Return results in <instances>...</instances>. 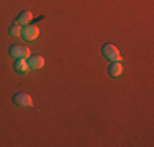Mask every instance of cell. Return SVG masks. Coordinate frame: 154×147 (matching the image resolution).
<instances>
[{"label": "cell", "mask_w": 154, "mask_h": 147, "mask_svg": "<svg viewBox=\"0 0 154 147\" xmlns=\"http://www.w3.org/2000/svg\"><path fill=\"white\" fill-rule=\"evenodd\" d=\"M8 52L12 57H17V59H26V57L31 56L30 47L23 46V44H15V46H12L8 49Z\"/></svg>", "instance_id": "1"}, {"label": "cell", "mask_w": 154, "mask_h": 147, "mask_svg": "<svg viewBox=\"0 0 154 147\" xmlns=\"http://www.w3.org/2000/svg\"><path fill=\"white\" fill-rule=\"evenodd\" d=\"M102 51H103V56L107 57L108 61H112V62H120L122 61V54H120L118 47H115L113 44H105Z\"/></svg>", "instance_id": "2"}, {"label": "cell", "mask_w": 154, "mask_h": 147, "mask_svg": "<svg viewBox=\"0 0 154 147\" xmlns=\"http://www.w3.org/2000/svg\"><path fill=\"white\" fill-rule=\"evenodd\" d=\"M21 36H23L26 41H35L39 36V28L35 26V25H25L21 28Z\"/></svg>", "instance_id": "3"}, {"label": "cell", "mask_w": 154, "mask_h": 147, "mask_svg": "<svg viewBox=\"0 0 154 147\" xmlns=\"http://www.w3.org/2000/svg\"><path fill=\"white\" fill-rule=\"evenodd\" d=\"M13 101H15V105H18V106H31L33 105L31 97L28 93H25V92H18V93H15Z\"/></svg>", "instance_id": "4"}, {"label": "cell", "mask_w": 154, "mask_h": 147, "mask_svg": "<svg viewBox=\"0 0 154 147\" xmlns=\"http://www.w3.org/2000/svg\"><path fill=\"white\" fill-rule=\"evenodd\" d=\"M15 70L18 74H28V72H30V64L26 62V59H17Z\"/></svg>", "instance_id": "5"}, {"label": "cell", "mask_w": 154, "mask_h": 147, "mask_svg": "<svg viewBox=\"0 0 154 147\" xmlns=\"http://www.w3.org/2000/svg\"><path fill=\"white\" fill-rule=\"evenodd\" d=\"M123 72V65L120 62H112L108 67V75L110 77H120Z\"/></svg>", "instance_id": "6"}, {"label": "cell", "mask_w": 154, "mask_h": 147, "mask_svg": "<svg viewBox=\"0 0 154 147\" xmlns=\"http://www.w3.org/2000/svg\"><path fill=\"white\" fill-rule=\"evenodd\" d=\"M28 64H30V69H41L45 65V59L41 56H30Z\"/></svg>", "instance_id": "7"}, {"label": "cell", "mask_w": 154, "mask_h": 147, "mask_svg": "<svg viewBox=\"0 0 154 147\" xmlns=\"http://www.w3.org/2000/svg\"><path fill=\"white\" fill-rule=\"evenodd\" d=\"M31 18H33L31 12L25 10V12H21V13L17 16V23H18V25H28V23L31 21Z\"/></svg>", "instance_id": "8"}, {"label": "cell", "mask_w": 154, "mask_h": 147, "mask_svg": "<svg viewBox=\"0 0 154 147\" xmlns=\"http://www.w3.org/2000/svg\"><path fill=\"white\" fill-rule=\"evenodd\" d=\"M8 33L12 36H20L21 34V26L18 23H15V25H12V26L8 28Z\"/></svg>", "instance_id": "9"}]
</instances>
